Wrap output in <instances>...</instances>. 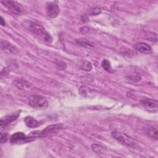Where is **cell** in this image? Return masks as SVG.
<instances>
[{"instance_id":"obj_1","label":"cell","mask_w":158,"mask_h":158,"mask_svg":"<svg viewBox=\"0 0 158 158\" xmlns=\"http://www.w3.org/2000/svg\"><path fill=\"white\" fill-rule=\"evenodd\" d=\"M112 136L120 143L130 148H136L138 144V143L130 136L123 133L120 131H114L112 132Z\"/></svg>"},{"instance_id":"obj_2","label":"cell","mask_w":158,"mask_h":158,"mask_svg":"<svg viewBox=\"0 0 158 158\" xmlns=\"http://www.w3.org/2000/svg\"><path fill=\"white\" fill-rule=\"evenodd\" d=\"M28 29L35 35L43 38L44 41L47 42H51L52 41L51 35L41 25L34 22H30L28 24Z\"/></svg>"},{"instance_id":"obj_3","label":"cell","mask_w":158,"mask_h":158,"mask_svg":"<svg viewBox=\"0 0 158 158\" xmlns=\"http://www.w3.org/2000/svg\"><path fill=\"white\" fill-rule=\"evenodd\" d=\"M28 104L37 110L46 109L48 106L47 99L41 96L32 95L28 98Z\"/></svg>"},{"instance_id":"obj_4","label":"cell","mask_w":158,"mask_h":158,"mask_svg":"<svg viewBox=\"0 0 158 158\" xmlns=\"http://www.w3.org/2000/svg\"><path fill=\"white\" fill-rule=\"evenodd\" d=\"M35 139V138L30 135L27 136L22 132H17L10 136V141L12 144H23L31 142Z\"/></svg>"},{"instance_id":"obj_5","label":"cell","mask_w":158,"mask_h":158,"mask_svg":"<svg viewBox=\"0 0 158 158\" xmlns=\"http://www.w3.org/2000/svg\"><path fill=\"white\" fill-rule=\"evenodd\" d=\"M63 127L64 126L62 123L50 125L46 127L43 130L40 131V138L53 136L57 134L60 130H62L63 128Z\"/></svg>"},{"instance_id":"obj_6","label":"cell","mask_w":158,"mask_h":158,"mask_svg":"<svg viewBox=\"0 0 158 158\" xmlns=\"http://www.w3.org/2000/svg\"><path fill=\"white\" fill-rule=\"evenodd\" d=\"M1 3L6 8H7L9 10L15 14L20 15L23 12V9L22 6L15 1L4 0L1 1Z\"/></svg>"},{"instance_id":"obj_7","label":"cell","mask_w":158,"mask_h":158,"mask_svg":"<svg viewBox=\"0 0 158 158\" xmlns=\"http://www.w3.org/2000/svg\"><path fill=\"white\" fill-rule=\"evenodd\" d=\"M141 104L149 112H156L158 110V102L152 99H144L141 101Z\"/></svg>"},{"instance_id":"obj_8","label":"cell","mask_w":158,"mask_h":158,"mask_svg":"<svg viewBox=\"0 0 158 158\" xmlns=\"http://www.w3.org/2000/svg\"><path fill=\"white\" fill-rule=\"evenodd\" d=\"M46 8L47 15L51 18H56L60 12L59 7L55 2H47Z\"/></svg>"},{"instance_id":"obj_9","label":"cell","mask_w":158,"mask_h":158,"mask_svg":"<svg viewBox=\"0 0 158 158\" xmlns=\"http://www.w3.org/2000/svg\"><path fill=\"white\" fill-rule=\"evenodd\" d=\"M1 46L2 49L9 54L16 55L18 53L17 48L6 40H2L1 41Z\"/></svg>"},{"instance_id":"obj_10","label":"cell","mask_w":158,"mask_h":158,"mask_svg":"<svg viewBox=\"0 0 158 158\" xmlns=\"http://www.w3.org/2000/svg\"><path fill=\"white\" fill-rule=\"evenodd\" d=\"M133 48L136 51L144 54H149L152 52L151 47L145 43H136L134 44Z\"/></svg>"},{"instance_id":"obj_11","label":"cell","mask_w":158,"mask_h":158,"mask_svg":"<svg viewBox=\"0 0 158 158\" xmlns=\"http://www.w3.org/2000/svg\"><path fill=\"white\" fill-rule=\"evenodd\" d=\"M19 116V113H14L10 115H7L1 118V125L6 126L13 121L15 120Z\"/></svg>"},{"instance_id":"obj_12","label":"cell","mask_w":158,"mask_h":158,"mask_svg":"<svg viewBox=\"0 0 158 158\" xmlns=\"http://www.w3.org/2000/svg\"><path fill=\"white\" fill-rule=\"evenodd\" d=\"M24 122L28 127L32 128L38 127L42 124V122L36 120L35 118L31 116H27L26 117H25Z\"/></svg>"},{"instance_id":"obj_13","label":"cell","mask_w":158,"mask_h":158,"mask_svg":"<svg viewBox=\"0 0 158 158\" xmlns=\"http://www.w3.org/2000/svg\"><path fill=\"white\" fill-rule=\"evenodd\" d=\"M13 83L17 88H19L20 89H28L31 86V84L28 81H27L25 80H23L22 78H19V79H16V80H14Z\"/></svg>"},{"instance_id":"obj_14","label":"cell","mask_w":158,"mask_h":158,"mask_svg":"<svg viewBox=\"0 0 158 158\" xmlns=\"http://www.w3.org/2000/svg\"><path fill=\"white\" fill-rule=\"evenodd\" d=\"M75 41L78 45H80L82 47H85V48H90L94 47V43L93 42H91V41H89V40L86 39V38L77 39Z\"/></svg>"},{"instance_id":"obj_15","label":"cell","mask_w":158,"mask_h":158,"mask_svg":"<svg viewBox=\"0 0 158 158\" xmlns=\"http://www.w3.org/2000/svg\"><path fill=\"white\" fill-rule=\"evenodd\" d=\"M91 148L92 149V151L94 152H96V154H104L106 152L107 149L105 146L101 145V144H92L91 146Z\"/></svg>"},{"instance_id":"obj_16","label":"cell","mask_w":158,"mask_h":158,"mask_svg":"<svg viewBox=\"0 0 158 158\" xmlns=\"http://www.w3.org/2000/svg\"><path fill=\"white\" fill-rule=\"evenodd\" d=\"M79 94L83 97H89L90 94H93V91L91 89L86 86H81L78 90Z\"/></svg>"},{"instance_id":"obj_17","label":"cell","mask_w":158,"mask_h":158,"mask_svg":"<svg viewBox=\"0 0 158 158\" xmlns=\"http://www.w3.org/2000/svg\"><path fill=\"white\" fill-rule=\"evenodd\" d=\"M80 68L83 70L88 72L92 69V65L89 61L82 60L80 65Z\"/></svg>"},{"instance_id":"obj_18","label":"cell","mask_w":158,"mask_h":158,"mask_svg":"<svg viewBox=\"0 0 158 158\" xmlns=\"http://www.w3.org/2000/svg\"><path fill=\"white\" fill-rule=\"evenodd\" d=\"M147 133H148V135L152 139H154L156 140L157 139V130L156 128L155 127L149 128L148 129Z\"/></svg>"},{"instance_id":"obj_19","label":"cell","mask_w":158,"mask_h":158,"mask_svg":"<svg viewBox=\"0 0 158 158\" xmlns=\"http://www.w3.org/2000/svg\"><path fill=\"white\" fill-rule=\"evenodd\" d=\"M102 68L107 72H109V73H112L113 72V69L111 67V65H110V63L109 60H106V59H104L102 62Z\"/></svg>"},{"instance_id":"obj_20","label":"cell","mask_w":158,"mask_h":158,"mask_svg":"<svg viewBox=\"0 0 158 158\" xmlns=\"http://www.w3.org/2000/svg\"><path fill=\"white\" fill-rule=\"evenodd\" d=\"M101 10L100 8L98 7H94V8H91L89 10V14L91 15H99V14H101Z\"/></svg>"},{"instance_id":"obj_21","label":"cell","mask_w":158,"mask_h":158,"mask_svg":"<svg viewBox=\"0 0 158 158\" xmlns=\"http://www.w3.org/2000/svg\"><path fill=\"white\" fill-rule=\"evenodd\" d=\"M128 78L129 80H131L133 81H137L140 80L141 79V77L138 73H136V74H133V75H130L128 76Z\"/></svg>"},{"instance_id":"obj_22","label":"cell","mask_w":158,"mask_h":158,"mask_svg":"<svg viewBox=\"0 0 158 158\" xmlns=\"http://www.w3.org/2000/svg\"><path fill=\"white\" fill-rule=\"evenodd\" d=\"M7 139V134L6 133H1L0 137L1 143H5Z\"/></svg>"},{"instance_id":"obj_23","label":"cell","mask_w":158,"mask_h":158,"mask_svg":"<svg viewBox=\"0 0 158 158\" xmlns=\"http://www.w3.org/2000/svg\"><path fill=\"white\" fill-rule=\"evenodd\" d=\"M0 23H1V25L2 26H4V25H6V22H5V21L4 20V19H3V17H2V16L1 17Z\"/></svg>"}]
</instances>
